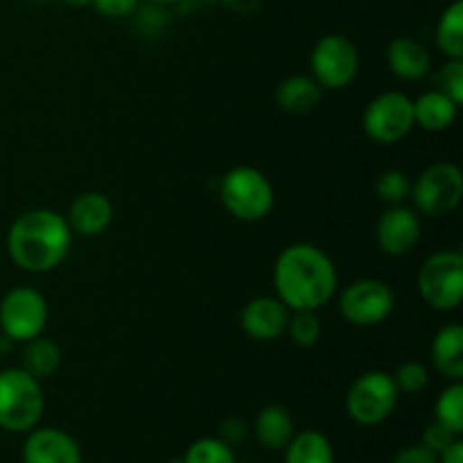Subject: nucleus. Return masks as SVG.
<instances>
[{
  "instance_id": "27",
  "label": "nucleus",
  "mask_w": 463,
  "mask_h": 463,
  "mask_svg": "<svg viewBox=\"0 0 463 463\" xmlns=\"http://www.w3.org/2000/svg\"><path fill=\"white\" fill-rule=\"evenodd\" d=\"M375 193L387 206H398V203H405V199L411 194V181L402 170L389 167L380 172L375 179Z\"/></svg>"
},
{
  "instance_id": "13",
  "label": "nucleus",
  "mask_w": 463,
  "mask_h": 463,
  "mask_svg": "<svg viewBox=\"0 0 463 463\" xmlns=\"http://www.w3.org/2000/svg\"><path fill=\"white\" fill-rule=\"evenodd\" d=\"M23 463H84L77 439L59 428H39L25 432L21 448Z\"/></svg>"
},
{
  "instance_id": "14",
  "label": "nucleus",
  "mask_w": 463,
  "mask_h": 463,
  "mask_svg": "<svg viewBox=\"0 0 463 463\" xmlns=\"http://www.w3.org/2000/svg\"><path fill=\"white\" fill-rule=\"evenodd\" d=\"M289 307L279 297H256L240 312V326L256 342H274L285 335Z\"/></svg>"
},
{
  "instance_id": "9",
  "label": "nucleus",
  "mask_w": 463,
  "mask_h": 463,
  "mask_svg": "<svg viewBox=\"0 0 463 463\" xmlns=\"http://www.w3.org/2000/svg\"><path fill=\"white\" fill-rule=\"evenodd\" d=\"M364 134L378 145H396L414 131V99L401 90H384L371 99L362 116Z\"/></svg>"
},
{
  "instance_id": "17",
  "label": "nucleus",
  "mask_w": 463,
  "mask_h": 463,
  "mask_svg": "<svg viewBox=\"0 0 463 463\" xmlns=\"http://www.w3.org/2000/svg\"><path fill=\"white\" fill-rule=\"evenodd\" d=\"M294 434H297L294 419L283 405H265L253 420V437L265 450H285Z\"/></svg>"
},
{
  "instance_id": "37",
  "label": "nucleus",
  "mask_w": 463,
  "mask_h": 463,
  "mask_svg": "<svg viewBox=\"0 0 463 463\" xmlns=\"http://www.w3.org/2000/svg\"><path fill=\"white\" fill-rule=\"evenodd\" d=\"M170 463H184L181 459H175V461H170Z\"/></svg>"
},
{
  "instance_id": "12",
  "label": "nucleus",
  "mask_w": 463,
  "mask_h": 463,
  "mask_svg": "<svg viewBox=\"0 0 463 463\" xmlns=\"http://www.w3.org/2000/svg\"><path fill=\"white\" fill-rule=\"evenodd\" d=\"M420 240V217L414 208L389 206L375 224V242L384 256H407Z\"/></svg>"
},
{
  "instance_id": "19",
  "label": "nucleus",
  "mask_w": 463,
  "mask_h": 463,
  "mask_svg": "<svg viewBox=\"0 0 463 463\" xmlns=\"http://www.w3.org/2000/svg\"><path fill=\"white\" fill-rule=\"evenodd\" d=\"M457 116H459V104L452 102L446 93L432 89L428 93L414 99V120L416 127L425 131H446L455 125Z\"/></svg>"
},
{
  "instance_id": "7",
  "label": "nucleus",
  "mask_w": 463,
  "mask_h": 463,
  "mask_svg": "<svg viewBox=\"0 0 463 463\" xmlns=\"http://www.w3.org/2000/svg\"><path fill=\"white\" fill-rule=\"evenodd\" d=\"M414 211L425 217H446L459 208L463 175L455 163H434L411 184Z\"/></svg>"
},
{
  "instance_id": "23",
  "label": "nucleus",
  "mask_w": 463,
  "mask_h": 463,
  "mask_svg": "<svg viewBox=\"0 0 463 463\" xmlns=\"http://www.w3.org/2000/svg\"><path fill=\"white\" fill-rule=\"evenodd\" d=\"M434 41L448 59H463V0H455L443 9Z\"/></svg>"
},
{
  "instance_id": "30",
  "label": "nucleus",
  "mask_w": 463,
  "mask_h": 463,
  "mask_svg": "<svg viewBox=\"0 0 463 463\" xmlns=\"http://www.w3.org/2000/svg\"><path fill=\"white\" fill-rule=\"evenodd\" d=\"M457 439H461L459 434H455L452 430H448L446 425L437 423V420H432L430 425H425L423 430V439H420V443H423L428 450H432L434 455H439V452L446 450L448 446H452V443L457 441Z\"/></svg>"
},
{
  "instance_id": "2",
  "label": "nucleus",
  "mask_w": 463,
  "mask_h": 463,
  "mask_svg": "<svg viewBox=\"0 0 463 463\" xmlns=\"http://www.w3.org/2000/svg\"><path fill=\"white\" fill-rule=\"evenodd\" d=\"M66 215L52 208L21 213L7 231V253L14 265L30 274H45L61 265L72 247Z\"/></svg>"
},
{
  "instance_id": "29",
  "label": "nucleus",
  "mask_w": 463,
  "mask_h": 463,
  "mask_svg": "<svg viewBox=\"0 0 463 463\" xmlns=\"http://www.w3.org/2000/svg\"><path fill=\"white\" fill-rule=\"evenodd\" d=\"M437 90L446 93L452 102L461 107L463 104V59H448L446 66L439 68L437 77Z\"/></svg>"
},
{
  "instance_id": "20",
  "label": "nucleus",
  "mask_w": 463,
  "mask_h": 463,
  "mask_svg": "<svg viewBox=\"0 0 463 463\" xmlns=\"http://www.w3.org/2000/svg\"><path fill=\"white\" fill-rule=\"evenodd\" d=\"M324 89L312 75H289L276 86V102L283 111L306 113L321 102Z\"/></svg>"
},
{
  "instance_id": "21",
  "label": "nucleus",
  "mask_w": 463,
  "mask_h": 463,
  "mask_svg": "<svg viewBox=\"0 0 463 463\" xmlns=\"http://www.w3.org/2000/svg\"><path fill=\"white\" fill-rule=\"evenodd\" d=\"M63 353L54 339L39 335V337L30 339V342L23 344V357H21V369H25L27 373L34 375L36 380H48L61 369Z\"/></svg>"
},
{
  "instance_id": "1",
  "label": "nucleus",
  "mask_w": 463,
  "mask_h": 463,
  "mask_svg": "<svg viewBox=\"0 0 463 463\" xmlns=\"http://www.w3.org/2000/svg\"><path fill=\"white\" fill-rule=\"evenodd\" d=\"M337 267L321 247L297 242L285 247L274 262L276 297L294 310H317L337 294Z\"/></svg>"
},
{
  "instance_id": "5",
  "label": "nucleus",
  "mask_w": 463,
  "mask_h": 463,
  "mask_svg": "<svg viewBox=\"0 0 463 463\" xmlns=\"http://www.w3.org/2000/svg\"><path fill=\"white\" fill-rule=\"evenodd\" d=\"M401 392L387 371H366L346 392V414L362 428H375L396 411Z\"/></svg>"
},
{
  "instance_id": "6",
  "label": "nucleus",
  "mask_w": 463,
  "mask_h": 463,
  "mask_svg": "<svg viewBox=\"0 0 463 463\" xmlns=\"http://www.w3.org/2000/svg\"><path fill=\"white\" fill-rule=\"evenodd\" d=\"M419 294L432 310L450 312L463 298V256L459 251H437L420 265Z\"/></svg>"
},
{
  "instance_id": "8",
  "label": "nucleus",
  "mask_w": 463,
  "mask_h": 463,
  "mask_svg": "<svg viewBox=\"0 0 463 463\" xmlns=\"http://www.w3.org/2000/svg\"><path fill=\"white\" fill-rule=\"evenodd\" d=\"M48 319V298L39 289L21 285L0 298V333L14 344H25L43 335Z\"/></svg>"
},
{
  "instance_id": "15",
  "label": "nucleus",
  "mask_w": 463,
  "mask_h": 463,
  "mask_svg": "<svg viewBox=\"0 0 463 463\" xmlns=\"http://www.w3.org/2000/svg\"><path fill=\"white\" fill-rule=\"evenodd\" d=\"M66 222L71 226L72 235L81 238H98L111 226L113 222V203L111 199L98 190H89L72 199L71 208L66 213Z\"/></svg>"
},
{
  "instance_id": "32",
  "label": "nucleus",
  "mask_w": 463,
  "mask_h": 463,
  "mask_svg": "<svg viewBox=\"0 0 463 463\" xmlns=\"http://www.w3.org/2000/svg\"><path fill=\"white\" fill-rule=\"evenodd\" d=\"M392 463H437V455L428 450L423 443H416V446H407L398 450Z\"/></svg>"
},
{
  "instance_id": "22",
  "label": "nucleus",
  "mask_w": 463,
  "mask_h": 463,
  "mask_svg": "<svg viewBox=\"0 0 463 463\" xmlns=\"http://www.w3.org/2000/svg\"><path fill=\"white\" fill-rule=\"evenodd\" d=\"M285 463H335V448L319 430H303L285 448Z\"/></svg>"
},
{
  "instance_id": "18",
  "label": "nucleus",
  "mask_w": 463,
  "mask_h": 463,
  "mask_svg": "<svg viewBox=\"0 0 463 463\" xmlns=\"http://www.w3.org/2000/svg\"><path fill=\"white\" fill-rule=\"evenodd\" d=\"M432 364L450 383L463 380V328L448 324L432 339Z\"/></svg>"
},
{
  "instance_id": "26",
  "label": "nucleus",
  "mask_w": 463,
  "mask_h": 463,
  "mask_svg": "<svg viewBox=\"0 0 463 463\" xmlns=\"http://www.w3.org/2000/svg\"><path fill=\"white\" fill-rule=\"evenodd\" d=\"M285 333L289 335L294 346L312 348L321 339V319L317 310H294L289 312V321Z\"/></svg>"
},
{
  "instance_id": "24",
  "label": "nucleus",
  "mask_w": 463,
  "mask_h": 463,
  "mask_svg": "<svg viewBox=\"0 0 463 463\" xmlns=\"http://www.w3.org/2000/svg\"><path fill=\"white\" fill-rule=\"evenodd\" d=\"M434 420L455 434H463V384L450 383L434 402Z\"/></svg>"
},
{
  "instance_id": "4",
  "label": "nucleus",
  "mask_w": 463,
  "mask_h": 463,
  "mask_svg": "<svg viewBox=\"0 0 463 463\" xmlns=\"http://www.w3.org/2000/svg\"><path fill=\"white\" fill-rule=\"evenodd\" d=\"M220 199L235 220L260 222L274 208V185L258 167L238 165L222 176Z\"/></svg>"
},
{
  "instance_id": "3",
  "label": "nucleus",
  "mask_w": 463,
  "mask_h": 463,
  "mask_svg": "<svg viewBox=\"0 0 463 463\" xmlns=\"http://www.w3.org/2000/svg\"><path fill=\"white\" fill-rule=\"evenodd\" d=\"M45 393L41 380L21 366L0 371V430L25 434L41 423Z\"/></svg>"
},
{
  "instance_id": "25",
  "label": "nucleus",
  "mask_w": 463,
  "mask_h": 463,
  "mask_svg": "<svg viewBox=\"0 0 463 463\" xmlns=\"http://www.w3.org/2000/svg\"><path fill=\"white\" fill-rule=\"evenodd\" d=\"M184 463H238L235 459L233 446L224 441V439L203 437L190 443L185 455L181 457Z\"/></svg>"
},
{
  "instance_id": "28",
  "label": "nucleus",
  "mask_w": 463,
  "mask_h": 463,
  "mask_svg": "<svg viewBox=\"0 0 463 463\" xmlns=\"http://www.w3.org/2000/svg\"><path fill=\"white\" fill-rule=\"evenodd\" d=\"M393 383H396L398 392L401 393H420L430 384V371L423 362L410 360L402 362L393 373Z\"/></svg>"
},
{
  "instance_id": "10",
  "label": "nucleus",
  "mask_w": 463,
  "mask_h": 463,
  "mask_svg": "<svg viewBox=\"0 0 463 463\" xmlns=\"http://www.w3.org/2000/svg\"><path fill=\"white\" fill-rule=\"evenodd\" d=\"M310 71L321 89H346L360 75V50L344 34L321 36L310 52Z\"/></svg>"
},
{
  "instance_id": "36",
  "label": "nucleus",
  "mask_w": 463,
  "mask_h": 463,
  "mask_svg": "<svg viewBox=\"0 0 463 463\" xmlns=\"http://www.w3.org/2000/svg\"><path fill=\"white\" fill-rule=\"evenodd\" d=\"M154 5H172V3H179V0H149Z\"/></svg>"
},
{
  "instance_id": "34",
  "label": "nucleus",
  "mask_w": 463,
  "mask_h": 463,
  "mask_svg": "<svg viewBox=\"0 0 463 463\" xmlns=\"http://www.w3.org/2000/svg\"><path fill=\"white\" fill-rule=\"evenodd\" d=\"M437 463H463V441L457 439L452 446H448L446 450L439 452Z\"/></svg>"
},
{
  "instance_id": "33",
  "label": "nucleus",
  "mask_w": 463,
  "mask_h": 463,
  "mask_svg": "<svg viewBox=\"0 0 463 463\" xmlns=\"http://www.w3.org/2000/svg\"><path fill=\"white\" fill-rule=\"evenodd\" d=\"M244 434H247V425H244L240 419H229L224 425H222V437L220 439H224L229 446H233V443L242 441Z\"/></svg>"
},
{
  "instance_id": "31",
  "label": "nucleus",
  "mask_w": 463,
  "mask_h": 463,
  "mask_svg": "<svg viewBox=\"0 0 463 463\" xmlns=\"http://www.w3.org/2000/svg\"><path fill=\"white\" fill-rule=\"evenodd\" d=\"M90 7H95V12L107 18H125L136 12L138 0H93Z\"/></svg>"
},
{
  "instance_id": "35",
  "label": "nucleus",
  "mask_w": 463,
  "mask_h": 463,
  "mask_svg": "<svg viewBox=\"0 0 463 463\" xmlns=\"http://www.w3.org/2000/svg\"><path fill=\"white\" fill-rule=\"evenodd\" d=\"M63 3L71 5V7H90L93 0H63Z\"/></svg>"
},
{
  "instance_id": "11",
  "label": "nucleus",
  "mask_w": 463,
  "mask_h": 463,
  "mask_svg": "<svg viewBox=\"0 0 463 463\" xmlns=\"http://www.w3.org/2000/svg\"><path fill=\"white\" fill-rule=\"evenodd\" d=\"M339 312L355 328H373L383 324L396 307V294L384 280L360 279L339 294Z\"/></svg>"
},
{
  "instance_id": "16",
  "label": "nucleus",
  "mask_w": 463,
  "mask_h": 463,
  "mask_svg": "<svg viewBox=\"0 0 463 463\" xmlns=\"http://www.w3.org/2000/svg\"><path fill=\"white\" fill-rule=\"evenodd\" d=\"M387 66L398 80L420 81L430 75L432 57L420 41L411 36H398L387 45Z\"/></svg>"
}]
</instances>
